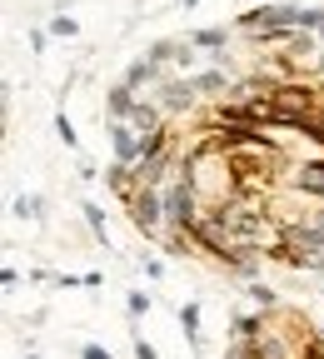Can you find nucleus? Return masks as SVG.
Wrapping results in <instances>:
<instances>
[{
	"instance_id": "1",
	"label": "nucleus",
	"mask_w": 324,
	"mask_h": 359,
	"mask_svg": "<svg viewBox=\"0 0 324 359\" xmlns=\"http://www.w3.org/2000/svg\"><path fill=\"white\" fill-rule=\"evenodd\" d=\"M240 25L259 30V35H285L290 25H299V11H285V6H269V11H250Z\"/></svg>"
},
{
	"instance_id": "2",
	"label": "nucleus",
	"mask_w": 324,
	"mask_h": 359,
	"mask_svg": "<svg viewBox=\"0 0 324 359\" xmlns=\"http://www.w3.org/2000/svg\"><path fill=\"white\" fill-rule=\"evenodd\" d=\"M165 210H170V224H195V190H190V175H184V180H170Z\"/></svg>"
},
{
	"instance_id": "3",
	"label": "nucleus",
	"mask_w": 324,
	"mask_h": 359,
	"mask_svg": "<svg viewBox=\"0 0 324 359\" xmlns=\"http://www.w3.org/2000/svg\"><path fill=\"white\" fill-rule=\"evenodd\" d=\"M130 210H135V224H140V230H155V224H160V200H155V190H150V185L130 200Z\"/></svg>"
},
{
	"instance_id": "4",
	"label": "nucleus",
	"mask_w": 324,
	"mask_h": 359,
	"mask_svg": "<svg viewBox=\"0 0 324 359\" xmlns=\"http://www.w3.org/2000/svg\"><path fill=\"white\" fill-rule=\"evenodd\" d=\"M190 100H195V85H165V95H160L165 110H184Z\"/></svg>"
},
{
	"instance_id": "5",
	"label": "nucleus",
	"mask_w": 324,
	"mask_h": 359,
	"mask_svg": "<svg viewBox=\"0 0 324 359\" xmlns=\"http://www.w3.org/2000/svg\"><path fill=\"white\" fill-rule=\"evenodd\" d=\"M145 80H155V55H145V60H135V65H130V80H125V85L135 90V85H145Z\"/></svg>"
},
{
	"instance_id": "6",
	"label": "nucleus",
	"mask_w": 324,
	"mask_h": 359,
	"mask_svg": "<svg viewBox=\"0 0 324 359\" xmlns=\"http://www.w3.org/2000/svg\"><path fill=\"white\" fill-rule=\"evenodd\" d=\"M299 185H304L309 195H324V165H304V175H299Z\"/></svg>"
},
{
	"instance_id": "7",
	"label": "nucleus",
	"mask_w": 324,
	"mask_h": 359,
	"mask_svg": "<svg viewBox=\"0 0 324 359\" xmlns=\"http://www.w3.org/2000/svg\"><path fill=\"white\" fill-rule=\"evenodd\" d=\"M130 110H135V105H130V85H115V90H110V115L120 120V115H130Z\"/></svg>"
},
{
	"instance_id": "8",
	"label": "nucleus",
	"mask_w": 324,
	"mask_h": 359,
	"mask_svg": "<svg viewBox=\"0 0 324 359\" xmlns=\"http://www.w3.org/2000/svg\"><path fill=\"white\" fill-rule=\"evenodd\" d=\"M180 325L190 330V339H200V314H195V304H184V309H180Z\"/></svg>"
},
{
	"instance_id": "9",
	"label": "nucleus",
	"mask_w": 324,
	"mask_h": 359,
	"mask_svg": "<svg viewBox=\"0 0 324 359\" xmlns=\"http://www.w3.org/2000/svg\"><path fill=\"white\" fill-rule=\"evenodd\" d=\"M195 90H224V75H220V70H210V75H200V80H195Z\"/></svg>"
},
{
	"instance_id": "10",
	"label": "nucleus",
	"mask_w": 324,
	"mask_h": 359,
	"mask_svg": "<svg viewBox=\"0 0 324 359\" xmlns=\"http://www.w3.org/2000/svg\"><path fill=\"white\" fill-rule=\"evenodd\" d=\"M55 130H60V140H65V145H75V125H70V120H65V115H60V120H55Z\"/></svg>"
},
{
	"instance_id": "11",
	"label": "nucleus",
	"mask_w": 324,
	"mask_h": 359,
	"mask_svg": "<svg viewBox=\"0 0 324 359\" xmlns=\"http://www.w3.org/2000/svg\"><path fill=\"white\" fill-rule=\"evenodd\" d=\"M50 30H55V35H75V30H80V25H75V20H70V15H60V20H55V25H50Z\"/></svg>"
},
{
	"instance_id": "12",
	"label": "nucleus",
	"mask_w": 324,
	"mask_h": 359,
	"mask_svg": "<svg viewBox=\"0 0 324 359\" xmlns=\"http://www.w3.org/2000/svg\"><path fill=\"white\" fill-rule=\"evenodd\" d=\"M195 40H200V45H224V30H200Z\"/></svg>"
},
{
	"instance_id": "13",
	"label": "nucleus",
	"mask_w": 324,
	"mask_h": 359,
	"mask_svg": "<svg viewBox=\"0 0 324 359\" xmlns=\"http://www.w3.org/2000/svg\"><path fill=\"white\" fill-rule=\"evenodd\" d=\"M35 210H40V205H35V200H15V215H20V219H30V215H35Z\"/></svg>"
},
{
	"instance_id": "14",
	"label": "nucleus",
	"mask_w": 324,
	"mask_h": 359,
	"mask_svg": "<svg viewBox=\"0 0 324 359\" xmlns=\"http://www.w3.org/2000/svg\"><path fill=\"white\" fill-rule=\"evenodd\" d=\"M85 359H110V354H105L100 344H85Z\"/></svg>"
},
{
	"instance_id": "15",
	"label": "nucleus",
	"mask_w": 324,
	"mask_h": 359,
	"mask_svg": "<svg viewBox=\"0 0 324 359\" xmlns=\"http://www.w3.org/2000/svg\"><path fill=\"white\" fill-rule=\"evenodd\" d=\"M184 6H195V0H184Z\"/></svg>"
},
{
	"instance_id": "16",
	"label": "nucleus",
	"mask_w": 324,
	"mask_h": 359,
	"mask_svg": "<svg viewBox=\"0 0 324 359\" xmlns=\"http://www.w3.org/2000/svg\"><path fill=\"white\" fill-rule=\"evenodd\" d=\"M25 359H30V354H25Z\"/></svg>"
}]
</instances>
